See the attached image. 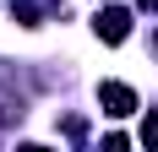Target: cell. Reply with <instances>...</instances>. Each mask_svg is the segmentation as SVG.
<instances>
[{
    "label": "cell",
    "mask_w": 158,
    "mask_h": 152,
    "mask_svg": "<svg viewBox=\"0 0 158 152\" xmlns=\"http://www.w3.org/2000/svg\"><path fill=\"white\" fill-rule=\"evenodd\" d=\"M93 33L104 38V44H126V33H131V11H120V6L98 11V16H93Z\"/></svg>",
    "instance_id": "obj_1"
},
{
    "label": "cell",
    "mask_w": 158,
    "mask_h": 152,
    "mask_svg": "<svg viewBox=\"0 0 158 152\" xmlns=\"http://www.w3.org/2000/svg\"><path fill=\"white\" fill-rule=\"evenodd\" d=\"M98 103H104V114H114V120H120V114H131V109H136V92H131L126 82H104V87H98Z\"/></svg>",
    "instance_id": "obj_2"
},
{
    "label": "cell",
    "mask_w": 158,
    "mask_h": 152,
    "mask_svg": "<svg viewBox=\"0 0 158 152\" xmlns=\"http://www.w3.org/2000/svg\"><path fill=\"white\" fill-rule=\"evenodd\" d=\"M142 141H147V147H158V114H147V125H142Z\"/></svg>",
    "instance_id": "obj_3"
},
{
    "label": "cell",
    "mask_w": 158,
    "mask_h": 152,
    "mask_svg": "<svg viewBox=\"0 0 158 152\" xmlns=\"http://www.w3.org/2000/svg\"><path fill=\"white\" fill-rule=\"evenodd\" d=\"M142 6H147V11H158V0H142Z\"/></svg>",
    "instance_id": "obj_4"
}]
</instances>
